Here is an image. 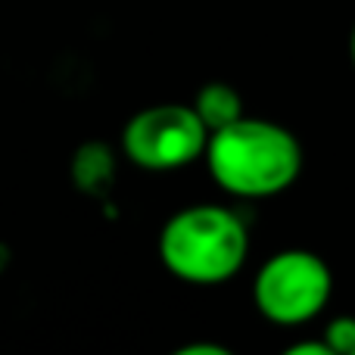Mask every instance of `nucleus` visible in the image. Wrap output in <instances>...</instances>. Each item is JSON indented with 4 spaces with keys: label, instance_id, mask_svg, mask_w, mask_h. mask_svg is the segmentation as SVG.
Here are the masks:
<instances>
[{
    "label": "nucleus",
    "instance_id": "nucleus-1",
    "mask_svg": "<svg viewBox=\"0 0 355 355\" xmlns=\"http://www.w3.org/2000/svg\"><path fill=\"white\" fill-rule=\"evenodd\" d=\"M209 175L225 193L240 200L277 196L302 172V147L293 131L268 119L240 116L212 131L202 153Z\"/></svg>",
    "mask_w": 355,
    "mask_h": 355
},
{
    "label": "nucleus",
    "instance_id": "nucleus-2",
    "mask_svg": "<svg viewBox=\"0 0 355 355\" xmlns=\"http://www.w3.org/2000/svg\"><path fill=\"white\" fill-rule=\"evenodd\" d=\"M250 234L237 212L212 202H196L162 225L159 262L168 275L193 287L225 284L243 268Z\"/></svg>",
    "mask_w": 355,
    "mask_h": 355
},
{
    "label": "nucleus",
    "instance_id": "nucleus-3",
    "mask_svg": "<svg viewBox=\"0 0 355 355\" xmlns=\"http://www.w3.org/2000/svg\"><path fill=\"white\" fill-rule=\"evenodd\" d=\"M334 293V275L312 250H281L259 268L252 302L271 324L296 327L318 318Z\"/></svg>",
    "mask_w": 355,
    "mask_h": 355
},
{
    "label": "nucleus",
    "instance_id": "nucleus-4",
    "mask_svg": "<svg viewBox=\"0 0 355 355\" xmlns=\"http://www.w3.org/2000/svg\"><path fill=\"white\" fill-rule=\"evenodd\" d=\"M209 128L193 106L156 103L135 112L122 128V153L147 172H175L202 159Z\"/></svg>",
    "mask_w": 355,
    "mask_h": 355
},
{
    "label": "nucleus",
    "instance_id": "nucleus-5",
    "mask_svg": "<svg viewBox=\"0 0 355 355\" xmlns=\"http://www.w3.org/2000/svg\"><path fill=\"white\" fill-rule=\"evenodd\" d=\"M72 184L87 196H100L112 187V178H116V156L106 144L91 141L81 144L72 156V166H69Z\"/></svg>",
    "mask_w": 355,
    "mask_h": 355
},
{
    "label": "nucleus",
    "instance_id": "nucleus-6",
    "mask_svg": "<svg viewBox=\"0 0 355 355\" xmlns=\"http://www.w3.org/2000/svg\"><path fill=\"white\" fill-rule=\"evenodd\" d=\"M190 106H193L196 116L202 119L209 135L231 122H237V119L243 116V100H240V94L234 91L231 85H225V81H206V85L196 91V100Z\"/></svg>",
    "mask_w": 355,
    "mask_h": 355
},
{
    "label": "nucleus",
    "instance_id": "nucleus-7",
    "mask_svg": "<svg viewBox=\"0 0 355 355\" xmlns=\"http://www.w3.org/2000/svg\"><path fill=\"white\" fill-rule=\"evenodd\" d=\"M324 343L334 355H355V318L352 315H337L324 327Z\"/></svg>",
    "mask_w": 355,
    "mask_h": 355
},
{
    "label": "nucleus",
    "instance_id": "nucleus-8",
    "mask_svg": "<svg viewBox=\"0 0 355 355\" xmlns=\"http://www.w3.org/2000/svg\"><path fill=\"white\" fill-rule=\"evenodd\" d=\"M284 352H287V355H334L331 346L324 343V337H321V340H302V343L287 346Z\"/></svg>",
    "mask_w": 355,
    "mask_h": 355
},
{
    "label": "nucleus",
    "instance_id": "nucleus-9",
    "mask_svg": "<svg viewBox=\"0 0 355 355\" xmlns=\"http://www.w3.org/2000/svg\"><path fill=\"white\" fill-rule=\"evenodd\" d=\"M175 355H231V349H227V346H218V343H187Z\"/></svg>",
    "mask_w": 355,
    "mask_h": 355
},
{
    "label": "nucleus",
    "instance_id": "nucleus-10",
    "mask_svg": "<svg viewBox=\"0 0 355 355\" xmlns=\"http://www.w3.org/2000/svg\"><path fill=\"white\" fill-rule=\"evenodd\" d=\"M349 56H352V66H355V25H352V35H349Z\"/></svg>",
    "mask_w": 355,
    "mask_h": 355
}]
</instances>
